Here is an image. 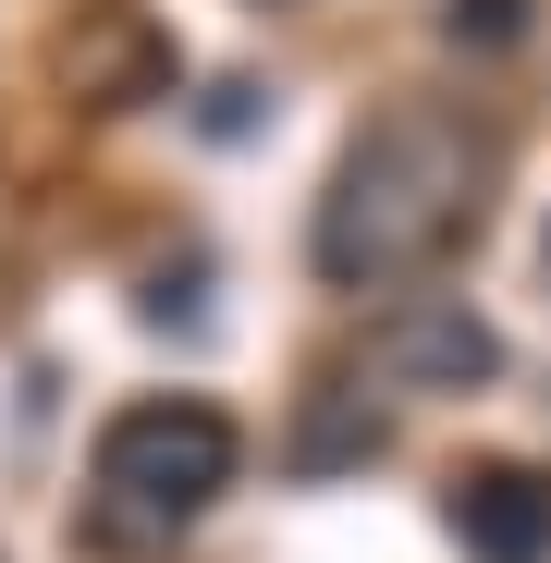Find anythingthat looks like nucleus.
Masks as SVG:
<instances>
[{"mask_svg":"<svg viewBox=\"0 0 551 563\" xmlns=\"http://www.w3.org/2000/svg\"><path fill=\"white\" fill-rule=\"evenodd\" d=\"M441 37H466V49H503V37H527V0H441Z\"/></svg>","mask_w":551,"mask_h":563,"instance_id":"6","label":"nucleus"},{"mask_svg":"<svg viewBox=\"0 0 551 563\" xmlns=\"http://www.w3.org/2000/svg\"><path fill=\"white\" fill-rule=\"evenodd\" d=\"M539 257H551V233H539Z\"/></svg>","mask_w":551,"mask_h":563,"instance_id":"8","label":"nucleus"},{"mask_svg":"<svg viewBox=\"0 0 551 563\" xmlns=\"http://www.w3.org/2000/svg\"><path fill=\"white\" fill-rule=\"evenodd\" d=\"M478 184H491V135L466 111H381L343 172H331V197H319V282H343V295H381V282L429 269L453 233L478 221Z\"/></svg>","mask_w":551,"mask_h":563,"instance_id":"1","label":"nucleus"},{"mask_svg":"<svg viewBox=\"0 0 551 563\" xmlns=\"http://www.w3.org/2000/svg\"><path fill=\"white\" fill-rule=\"evenodd\" d=\"M233 417L197 405V393H147L99 429V453H86V515H99V539H172L197 527L221 490H233Z\"/></svg>","mask_w":551,"mask_h":563,"instance_id":"2","label":"nucleus"},{"mask_svg":"<svg viewBox=\"0 0 551 563\" xmlns=\"http://www.w3.org/2000/svg\"><path fill=\"white\" fill-rule=\"evenodd\" d=\"M381 367L393 380H429V393H466V380L503 367V343H491V319H466V295H429V307L381 319Z\"/></svg>","mask_w":551,"mask_h":563,"instance_id":"5","label":"nucleus"},{"mask_svg":"<svg viewBox=\"0 0 551 563\" xmlns=\"http://www.w3.org/2000/svg\"><path fill=\"white\" fill-rule=\"evenodd\" d=\"M441 527L466 539V563H551V490L527 465H466L441 490Z\"/></svg>","mask_w":551,"mask_h":563,"instance_id":"3","label":"nucleus"},{"mask_svg":"<svg viewBox=\"0 0 551 563\" xmlns=\"http://www.w3.org/2000/svg\"><path fill=\"white\" fill-rule=\"evenodd\" d=\"M343 453H381V417H355V405H319V417H307V465H343Z\"/></svg>","mask_w":551,"mask_h":563,"instance_id":"7","label":"nucleus"},{"mask_svg":"<svg viewBox=\"0 0 551 563\" xmlns=\"http://www.w3.org/2000/svg\"><path fill=\"white\" fill-rule=\"evenodd\" d=\"M172 74V37L135 13V0H99V13H86L74 37H62V86L86 111H123V99H147V86Z\"/></svg>","mask_w":551,"mask_h":563,"instance_id":"4","label":"nucleus"}]
</instances>
